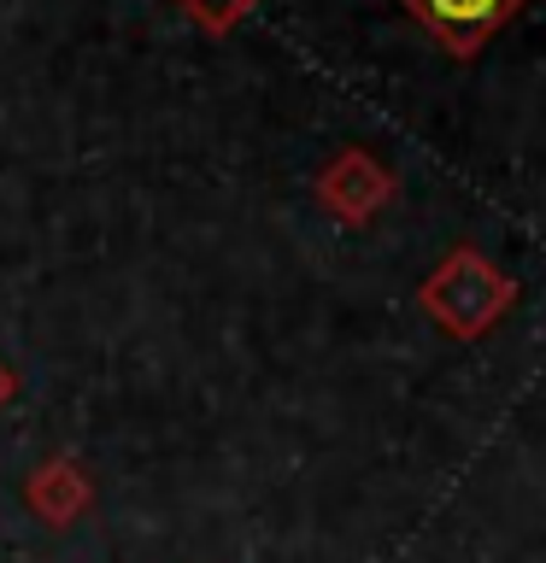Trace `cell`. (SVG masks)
I'll list each match as a JSON object with an SVG mask.
<instances>
[{"instance_id": "obj_1", "label": "cell", "mask_w": 546, "mask_h": 563, "mask_svg": "<svg viewBox=\"0 0 546 563\" xmlns=\"http://www.w3.org/2000/svg\"><path fill=\"white\" fill-rule=\"evenodd\" d=\"M405 7L423 30L447 42V53H476L523 0H405Z\"/></svg>"}]
</instances>
